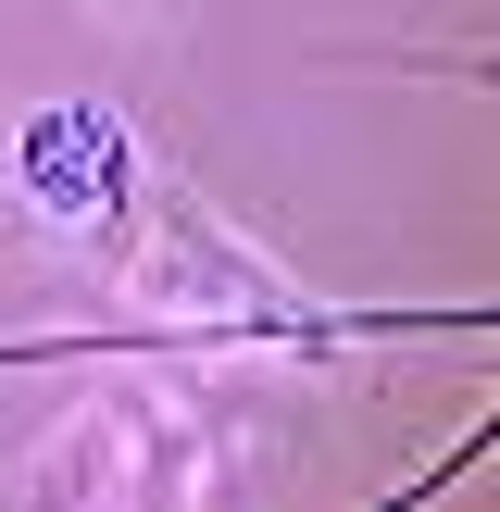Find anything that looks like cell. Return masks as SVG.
Segmentation results:
<instances>
[{
  "label": "cell",
  "instance_id": "cell-1",
  "mask_svg": "<svg viewBox=\"0 0 500 512\" xmlns=\"http://www.w3.org/2000/svg\"><path fill=\"white\" fill-rule=\"evenodd\" d=\"M25 175H38V200L50 213H113V188H125V138H113V113H50L38 138H25Z\"/></svg>",
  "mask_w": 500,
  "mask_h": 512
}]
</instances>
